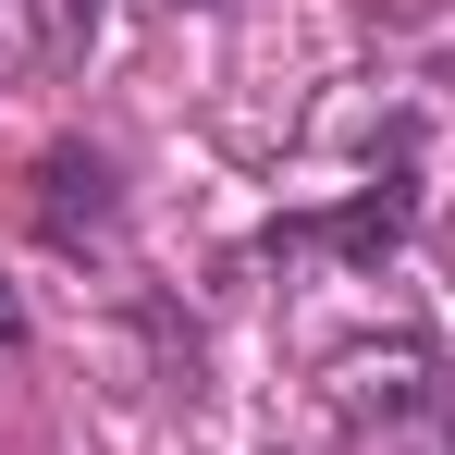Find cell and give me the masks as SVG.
Here are the masks:
<instances>
[{
  "label": "cell",
  "instance_id": "7a4b0ae2",
  "mask_svg": "<svg viewBox=\"0 0 455 455\" xmlns=\"http://www.w3.org/2000/svg\"><path fill=\"white\" fill-rule=\"evenodd\" d=\"M37 222L62 234V246H111V222H124L111 160H99V148H50V160H37Z\"/></svg>",
  "mask_w": 455,
  "mask_h": 455
},
{
  "label": "cell",
  "instance_id": "3957f363",
  "mask_svg": "<svg viewBox=\"0 0 455 455\" xmlns=\"http://www.w3.org/2000/svg\"><path fill=\"white\" fill-rule=\"evenodd\" d=\"M12 345H25V320H12V296H0V357H12Z\"/></svg>",
  "mask_w": 455,
  "mask_h": 455
},
{
  "label": "cell",
  "instance_id": "6da1fadb",
  "mask_svg": "<svg viewBox=\"0 0 455 455\" xmlns=\"http://www.w3.org/2000/svg\"><path fill=\"white\" fill-rule=\"evenodd\" d=\"M332 419H345V455H455V394H443L431 357L345 370L332 381Z\"/></svg>",
  "mask_w": 455,
  "mask_h": 455
}]
</instances>
